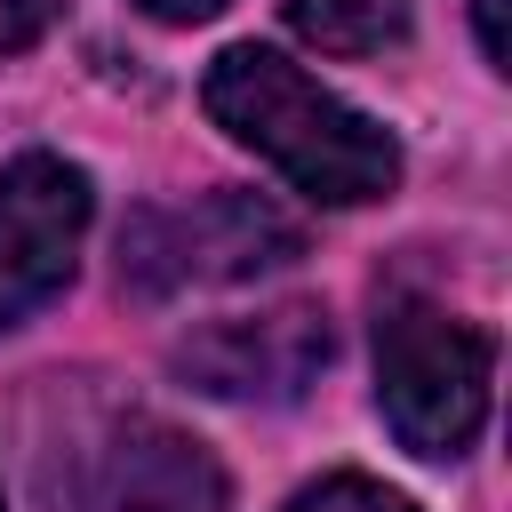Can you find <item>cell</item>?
Segmentation results:
<instances>
[{"label": "cell", "mask_w": 512, "mask_h": 512, "mask_svg": "<svg viewBox=\"0 0 512 512\" xmlns=\"http://www.w3.org/2000/svg\"><path fill=\"white\" fill-rule=\"evenodd\" d=\"M472 24H480V56L496 72H512V24H504V0H472Z\"/></svg>", "instance_id": "obj_10"}, {"label": "cell", "mask_w": 512, "mask_h": 512, "mask_svg": "<svg viewBox=\"0 0 512 512\" xmlns=\"http://www.w3.org/2000/svg\"><path fill=\"white\" fill-rule=\"evenodd\" d=\"M80 512H232V496H224V472L200 440H184L176 424L128 416L96 448Z\"/></svg>", "instance_id": "obj_6"}, {"label": "cell", "mask_w": 512, "mask_h": 512, "mask_svg": "<svg viewBox=\"0 0 512 512\" xmlns=\"http://www.w3.org/2000/svg\"><path fill=\"white\" fill-rule=\"evenodd\" d=\"M144 8H152L160 24H200V16H216L224 0H144Z\"/></svg>", "instance_id": "obj_11"}, {"label": "cell", "mask_w": 512, "mask_h": 512, "mask_svg": "<svg viewBox=\"0 0 512 512\" xmlns=\"http://www.w3.org/2000/svg\"><path fill=\"white\" fill-rule=\"evenodd\" d=\"M80 232H88V176L56 152H24L0 176V328H16L72 280Z\"/></svg>", "instance_id": "obj_4"}, {"label": "cell", "mask_w": 512, "mask_h": 512, "mask_svg": "<svg viewBox=\"0 0 512 512\" xmlns=\"http://www.w3.org/2000/svg\"><path fill=\"white\" fill-rule=\"evenodd\" d=\"M488 336L440 304H392L376 320V408L416 456H464L488 424Z\"/></svg>", "instance_id": "obj_2"}, {"label": "cell", "mask_w": 512, "mask_h": 512, "mask_svg": "<svg viewBox=\"0 0 512 512\" xmlns=\"http://www.w3.org/2000/svg\"><path fill=\"white\" fill-rule=\"evenodd\" d=\"M176 368L216 400H296L328 368V320L312 304L232 312V320L192 328L176 344Z\"/></svg>", "instance_id": "obj_5"}, {"label": "cell", "mask_w": 512, "mask_h": 512, "mask_svg": "<svg viewBox=\"0 0 512 512\" xmlns=\"http://www.w3.org/2000/svg\"><path fill=\"white\" fill-rule=\"evenodd\" d=\"M208 112L224 136H240L256 160H272L304 200H328V208H352V200H376L400 184V144L352 112L344 96H328L312 72H296L288 56L272 48H224L200 80Z\"/></svg>", "instance_id": "obj_1"}, {"label": "cell", "mask_w": 512, "mask_h": 512, "mask_svg": "<svg viewBox=\"0 0 512 512\" xmlns=\"http://www.w3.org/2000/svg\"><path fill=\"white\" fill-rule=\"evenodd\" d=\"M48 16H56V0H0V56L32 48L48 32Z\"/></svg>", "instance_id": "obj_9"}, {"label": "cell", "mask_w": 512, "mask_h": 512, "mask_svg": "<svg viewBox=\"0 0 512 512\" xmlns=\"http://www.w3.org/2000/svg\"><path fill=\"white\" fill-rule=\"evenodd\" d=\"M288 512H416L400 488H384V480H360V472H336V480H320V488H304Z\"/></svg>", "instance_id": "obj_8"}, {"label": "cell", "mask_w": 512, "mask_h": 512, "mask_svg": "<svg viewBox=\"0 0 512 512\" xmlns=\"http://www.w3.org/2000/svg\"><path fill=\"white\" fill-rule=\"evenodd\" d=\"M296 248H304V232L264 192H208L184 208H144L120 232V272H128V288L168 296V288L256 280V272L288 264Z\"/></svg>", "instance_id": "obj_3"}, {"label": "cell", "mask_w": 512, "mask_h": 512, "mask_svg": "<svg viewBox=\"0 0 512 512\" xmlns=\"http://www.w3.org/2000/svg\"><path fill=\"white\" fill-rule=\"evenodd\" d=\"M288 24L328 56H368L408 32V0H288Z\"/></svg>", "instance_id": "obj_7"}]
</instances>
